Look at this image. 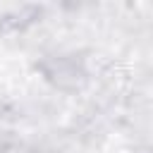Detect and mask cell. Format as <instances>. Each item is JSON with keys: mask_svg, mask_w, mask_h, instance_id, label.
<instances>
[]
</instances>
